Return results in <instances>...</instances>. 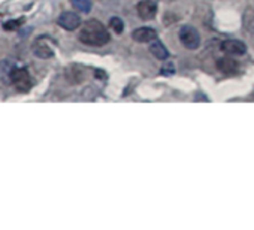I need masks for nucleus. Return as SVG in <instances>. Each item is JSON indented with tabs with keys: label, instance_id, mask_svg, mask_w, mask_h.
<instances>
[{
	"label": "nucleus",
	"instance_id": "10",
	"mask_svg": "<svg viewBox=\"0 0 254 230\" xmlns=\"http://www.w3.org/2000/svg\"><path fill=\"white\" fill-rule=\"evenodd\" d=\"M150 51H151V54H153L156 58H159V60H166V58H168V56H169V53H168L166 47H165L160 41H157V39H154V41L151 42V45H150Z\"/></svg>",
	"mask_w": 254,
	"mask_h": 230
},
{
	"label": "nucleus",
	"instance_id": "5",
	"mask_svg": "<svg viewBox=\"0 0 254 230\" xmlns=\"http://www.w3.org/2000/svg\"><path fill=\"white\" fill-rule=\"evenodd\" d=\"M57 24L60 27H63L64 30H75L81 26V18L78 14L75 12H63L59 18H57Z\"/></svg>",
	"mask_w": 254,
	"mask_h": 230
},
{
	"label": "nucleus",
	"instance_id": "14",
	"mask_svg": "<svg viewBox=\"0 0 254 230\" xmlns=\"http://www.w3.org/2000/svg\"><path fill=\"white\" fill-rule=\"evenodd\" d=\"M21 23H23V20L8 21V23H5V29H6V30H14V29H17V27H20V26H21Z\"/></svg>",
	"mask_w": 254,
	"mask_h": 230
},
{
	"label": "nucleus",
	"instance_id": "8",
	"mask_svg": "<svg viewBox=\"0 0 254 230\" xmlns=\"http://www.w3.org/2000/svg\"><path fill=\"white\" fill-rule=\"evenodd\" d=\"M217 67H218L220 72L227 73V75L236 73V72L239 70L238 61L233 60V58H230V56H229V57H224V58H220V60L217 61Z\"/></svg>",
	"mask_w": 254,
	"mask_h": 230
},
{
	"label": "nucleus",
	"instance_id": "4",
	"mask_svg": "<svg viewBox=\"0 0 254 230\" xmlns=\"http://www.w3.org/2000/svg\"><path fill=\"white\" fill-rule=\"evenodd\" d=\"M220 50H221L223 53H226L227 56H230V57H238V56H244V54H245L247 47H245V44L241 42V41L227 39V41L221 42Z\"/></svg>",
	"mask_w": 254,
	"mask_h": 230
},
{
	"label": "nucleus",
	"instance_id": "7",
	"mask_svg": "<svg viewBox=\"0 0 254 230\" xmlns=\"http://www.w3.org/2000/svg\"><path fill=\"white\" fill-rule=\"evenodd\" d=\"M132 38L139 44H147L157 39V32L151 27H139L132 33Z\"/></svg>",
	"mask_w": 254,
	"mask_h": 230
},
{
	"label": "nucleus",
	"instance_id": "1",
	"mask_svg": "<svg viewBox=\"0 0 254 230\" xmlns=\"http://www.w3.org/2000/svg\"><path fill=\"white\" fill-rule=\"evenodd\" d=\"M109 32L97 20L87 21L79 32V41L90 47H103L109 42Z\"/></svg>",
	"mask_w": 254,
	"mask_h": 230
},
{
	"label": "nucleus",
	"instance_id": "12",
	"mask_svg": "<svg viewBox=\"0 0 254 230\" xmlns=\"http://www.w3.org/2000/svg\"><path fill=\"white\" fill-rule=\"evenodd\" d=\"M70 3L79 12H90L91 9V0H70Z\"/></svg>",
	"mask_w": 254,
	"mask_h": 230
},
{
	"label": "nucleus",
	"instance_id": "15",
	"mask_svg": "<svg viewBox=\"0 0 254 230\" xmlns=\"http://www.w3.org/2000/svg\"><path fill=\"white\" fill-rule=\"evenodd\" d=\"M162 73L163 75H169V73H174V66L171 63H166V66L162 69Z\"/></svg>",
	"mask_w": 254,
	"mask_h": 230
},
{
	"label": "nucleus",
	"instance_id": "13",
	"mask_svg": "<svg viewBox=\"0 0 254 230\" xmlns=\"http://www.w3.org/2000/svg\"><path fill=\"white\" fill-rule=\"evenodd\" d=\"M109 27H111L117 35L123 33V30H124V24H123L121 18H118V17H114V18L109 20Z\"/></svg>",
	"mask_w": 254,
	"mask_h": 230
},
{
	"label": "nucleus",
	"instance_id": "6",
	"mask_svg": "<svg viewBox=\"0 0 254 230\" xmlns=\"http://www.w3.org/2000/svg\"><path fill=\"white\" fill-rule=\"evenodd\" d=\"M138 14L142 20H153L157 14V3L153 0H142L138 3Z\"/></svg>",
	"mask_w": 254,
	"mask_h": 230
},
{
	"label": "nucleus",
	"instance_id": "9",
	"mask_svg": "<svg viewBox=\"0 0 254 230\" xmlns=\"http://www.w3.org/2000/svg\"><path fill=\"white\" fill-rule=\"evenodd\" d=\"M42 39H44V38H38V41H36L35 45H33V53H35V56L39 57V58H50V57H53L54 53H53L51 47H48Z\"/></svg>",
	"mask_w": 254,
	"mask_h": 230
},
{
	"label": "nucleus",
	"instance_id": "11",
	"mask_svg": "<svg viewBox=\"0 0 254 230\" xmlns=\"http://www.w3.org/2000/svg\"><path fill=\"white\" fill-rule=\"evenodd\" d=\"M244 24L248 32L254 33V8H248L244 14Z\"/></svg>",
	"mask_w": 254,
	"mask_h": 230
},
{
	"label": "nucleus",
	"instance_id": "2",
	"mask_svg": "<svg viewBox=\"0 0 254 230\" xmlns=\"http://www.w3.org/2000/svg\"><path fill=\"white\" fill-rule=\"evenodd\" d=\"M9 79L20 93H27L32 87V78L27 69H14L9 73Z\"/></svg>",
	"mask_w": 254,
	"mask_h": 230
},
{
	"label": "nucleus",
	"instance_id": "3",
	"mask_svg": "<svg viewBox=\"0 0 254 230\" xmlns=\"http://www.w3.org/2000/svg\"><path fill=\"white\" fill-rule=\"evenodd\" d=\"M180 41L189 50H196L200 45V35L191 26H183L180 30Z\"/></svg>",
	"mask_w": 254,
	"mask_h": 230
}]
</instances>
